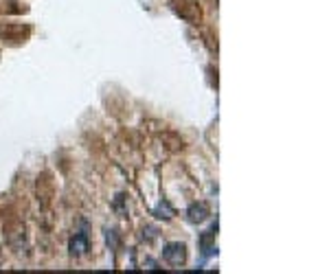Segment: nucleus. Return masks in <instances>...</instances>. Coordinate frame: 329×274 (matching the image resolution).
I'll return each mask as SVG.
<instances>
[{"mask_svg": "<svg viewBox=\"0 0 329 274\" xmlns=\"http://www.w3.org/2000/svg\"><path fill=\"white\" fill-rule=\"evenodd\" d=\"M163 259L169 263V266H182L186 261V246L180 244V241H171L163 248Z\"/></svg>", "mask_w": 329, "mask_h": 274, "instance_id": "f257e3e1", "label": "nucleus"}, {"mask_svg": "<svg viewBox=\"0 0 329 274\" xmlns=\"http://www.w3.org/2000/svg\"><path fill=\"white\" fill-rule=\"evenodd\" d=\"M208 217V208L204 202H200V204H191L189 208H186V219H189L191 224H200L204 222V219Z\"/></svg>", "mask_w": 329, "mask_h": 274, "instance_id": "f03ea898", "label": "nucleus"}, {"mask_svg": "<svg viewBox=\"0 0 329 274\" xmlns=\"http://www.w3.org/2000/svg\"><path fill=\"white\" fill-rule=\"evenodd\" d=\"M68 250H70V255H73V257H81L88 250V235L86 233H77L75 237L70 239Z\"/></svg>", "mask_w": 329, "mask_h": 274, "instance_id": "7ed1b4c3", "label": "nucleus"}, {"mask_svg": "<svg viewBox=\"0 0 329 274\" xmlns=\"http://www.w3.org/2000/svg\"><path fill=\"white\" fill-rule=\"evenodd\" d=\"M154 215H156L158 219H171V217H173V208L169 206L167 200H163L161 204L154 208Z\"/></svg>", "mask_w": 329, "mask_h": 274, "instance_id": "20e7f679", "label": "nucleus"}, {"mask_svg": "<svg viewBox=\"0 0 329 274\" xmlns=\"http://www.w3.org/2000/svg\"><path fill=\"white\" fill-rule=\"evenodd\" d=\"M106 237H108V246H110V248H117V230H108V235H106Z\"/></svg>", "mask_w": 329, "mask_h": 274, "instance_id": "39448f33", "label": "nucleus"}]
</instances>
